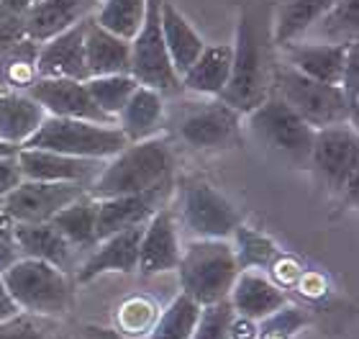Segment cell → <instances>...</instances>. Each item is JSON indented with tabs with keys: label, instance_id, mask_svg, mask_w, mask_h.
<instances>
[{
	"label": "cell",
	"instance_id": "obj_42",
	"mask_svg": "<svg viewBox=\"0 0 359 339\" xmlns=\"http://www.w3.org/2000/svg\"><path fill=\"white\" fill-rule=\"evenodd\" d=\"M21 18H0V49L8 44H13V41H18V39H23Z\"/></svg>",
	"mask_w": 359,
	"mask_h": 339
},
{
	"label": "cell",
	"instance_id": "obj_18",
	"mask_svg": "<svg viewBox=\"0 0 359 339\" xmlns=\"http://www.w3.org/2000/svg\"><path fill=\"white\" fill-rule=\"evenodd\" d=\"M352 44H326V41H313V39H292V41L277 44V49H280V60L285 65H290L318 83L339 85Z\"/></svg>",
	"mask_w": 359,
	"mask_h": 339
},
{
	"label": "cell",
	"instance_id": "obj_7",
	"mask_svg": "<svg viewBox=\"0 0 359 339\" xmlns=\"http://www.w3.org/2000/svg\"><path fill=\"white\" fill-rule=\"evenodd\" d=\"M182 103V111L175 116L172 131L180 142L195 152L231 149L241 139V116L229 108L224 100L203 98Z\"/></svg>",
	"mask_w": 359,
	"mask_h": 339
},
{
	"label": "cell",
	"instance_id": "obj_20",
	"mask_svg": "<svg viewBox=\"0 0 359 339\" xmlns=\"http://www.w3.org/2000/svg\"><path fill=\"white\" fill-rule=\"evenodd\" d=\"M95 6L97 0H34L21 18L23 36L41 44L93 15Z\"/></svg>",
	"mask_w": 359,
	"mask_h": 339
},
{
	"label": "cell",
	"instance_id": "obj_41",
	"mask_svg": "<svg viewBox=\"0 0 359 339\" xmlns=\"http://www.w3.org/2000/svg\"><path fill=\"white\" fill-rule=\"evenodd\" d=\"M21 180H23V175H21V165H18V154L0 157V201H3Z\"/></svg>",
	"mask_w": 359,
	"mask_h": 339
},
{
	"label": "cell",
	"instance_id": "obj_44",
	"mask_svg": "<svg viewBox=\"0 0 359 339\" xmlns=\"http://www.w3.org/2000/svg\"><path fill=\"white\" fill-rule=\"evenodd\" d=\"M13 314H18V306H15V301L11 298V293H8L6 283L0 278V321H6V319L13 317Z\"/></svg>",
	"mask_w": 359,
	"mask_h": 339
},
{
	"label": "cell",
	"instance_id": "obj_4",
	"mask_svg": "<svg viewBox=\"0 0 359 339\" xmlns=\"http://www.w3.org/2000/svg\"><path fill=\"white\" fill-rule=\"evenodd\" d=\"M272 95L292 108L311 128H326L337 124H354L346 98L339 85L318 83L313 77L303 75L295 67L275 62L272 72ZM357 126V124H354Z\"/></svg>",
	"mask_w": 359,
	"mask_h": 339
},
{
	"label": "cell",
	"instance_id": "obj_36",
	"mask_svg": "<svg viewBox=\"0 0 359 339\" xmlns=\"http://www.w3.org/2000/svg\"><path fill=\"white\" fill-rule=\"evenodd\" d=\"M306 324V311L285 303L283 309H277L275 314L257 321V339H292Z\"/></svg>",
	"mask_w": 359,
	"mask_h": 339
},
{
	"label": "cell",
	"instance_id": "obj_16",
	"mask_svg": "<svg viewBox=\"0 0 359 339\" xmlns=\"http://www.w3.org/2000/svg\"><path fill=\"white\" fill-rule=\"evenodd\" d=\"M170 190H172V182L144 190V193H131V196L97 198V239L147 224L162 206H167Z\"/></svg>",
	"mask_w": 359,
	"mask_h": 339
},
{
	"label": "cell",
	"instance_id": "obj_23",
	"mask_svg": "<svg viewBox=\"0 0 359 339\" xmlns=\"http://www.w3.org/2000/svg\"><path fill=\"white\" fill-rule=\"evenodd\" d=\"M229 303L236 317H247L262 321L264 317L275 314L287 303V295L275 280L262 275L259 270H241L236 275L229 293Z\"/></svg>",
	"mask_w": 359,
	"mask_h": 339
},
{
	"label": "cell",
	"instance_id": "obj_27",
	"mask_svg": "<svg viewBox=\"0 0 359 339\" xmlns=\"http://www.w3.org/2000/svg\"><path fill=\"white\" fill-rule=\"evenodd\" d=\"M159 18H162V36H165L170 62H172L175 72L182 75L198 60V54L203 52L205 41L193 29V23L187 21L170 0H162V13H159Z\"/></svg>",
	"mask_w": 359,
	"mask_h": 339
},
{
	"label": "cell",
	"instance_id": "obj_29",
	"mask_svg": "<svg viewBox=\"0 0 359 339\" xmlns=\"http://www.w3.org/2000/svg\"><path fill=\"white\" fill-rule=\"evenodd\" d=\"M52 224L67 237V241L77 252L83 249L90 252L97 241V198L83 193L72 204L65 206L52 219Z\"/></svg>",
	"mask_w": 359,
	"mask_h": 339
},
{
	"label": "cell",
	"instance_id": "obj_33",
	"mask_svg": "<svg viewBox=\"0 0 359 339\" xmlns=\"http://www.w3.org/2000/svg\"><path fill=\"white\" fill-rule=\"evenodd\" d=\"M144 15H147V0H100V8H95L93 18L103 29L131 41L136 31L142 29Z\"/></svg>",
	"mask_w": 359,
	"mask_h": 339
},
{
	"label": "cell",
	"instance_id": "obj_2",
	"mask_svg": "<svg viewBox=\"0 0 359 339\" xmlns=\"http://www.w3.org/2000/svg\"><path fill=\"white\" fill-rule=\"evenodd\" d=\"M175 152L167 136H151L144 142H128L118 154L105 159L88 193L93 198L131 196L172 182Z\"/></svg>",
	"mask_w": 359,
	"mask_h": 339
},
{
	"label": "cell",
	"instance_id": "obj_24",
	"mask_svg": "<svg viewBox=\"0 0 359 339\" xmlns=\"http://www.w3.org/2000/svg\"><path fill=\"white\" fill-rule=\"evenodd\" d=\"M85 65H88V77L128 72L131 69V41L103 29L90 15L85 21Z\"/></svg>",
	"mask_w": 359,
	"mask_h": 339
},
{
	"label": "cell",
	"instance_id": "obj_6",
	"mask_svg": "<svg viewBox=\"0 0 359 339\" xmlns=\"http://www.w3.org/2000/svg\"><path fill=\"white\" fill-rule=\"evenodd\" d=\"M126 144V136L121 134V128L116 124L46 116L44 124L36 128V134L31 136L23 147L62 152V154H72V157L111 159Z\"/></svg>",
	"mask_w": 359,
	"mask_h": 339
},
{
	"label": "cell",
	"instance_id": "obj_19",
	"mask_svg": "<svg viewBox=\"0 0 359 339\" xmlns=\"http://www.w3.org/2000/svg\"><path fill=\"white\" fill-rule=\"evenodd\" d=\"M90 18V15H88ZM39 44L36 75L52 80H88L85 65V21Z\"/></svg>",
	"mask_w": 359,
	"mask_h": 339
},
{
	"label": "cell",
	"instance_id": "obj_43",
	"mask_svg": "<svg viewBox=\"0 0 359 339\" xmlns=\"http://www.w3.org/2000/svg\"><path fill=\"white\" fill-rule=\"evenodd\" d=\"M34 0H0V18H21Z\"/></svg>",
	"mask_w": 359,
	"mask_h": 339
},
{
	"label": "cell",
	"instance_id": "obj_45",
	"mask_svg": "<svg viewBox=\"0 0 359 339\" xmlns=\"http://www.w3.org/2000/svg\"><path fill=\"white\" fill-rule=\"evenodd\" d=\"M11 154H18V147H13V144H6V142H0V157H11Z\"/></svg>",
	"mask_w": 359,
	"mask_h": 339
},
{
	"label": "cell",
	"instance_id": "obj_22",
	"mask_svg": "<svg viewBox=\"0 0 359 339\" xmlns=\"http://www.w3.org/2000/svg\"><path fill=\"white\" fill-rule=\"evenodd\" d=\"M167 124V103L159 91H151L147 85H139L126 106L116 116V126L126 142H144L151 136H159Z\"/></svg>",
	"mask_w": 359,
	"mask_h": 339
},
{
	"label": "cell",
	"instance_id": "obj_9",
	"mask_svg": "<svg viewBox=\"0 0 359 339\" xmlns=\"http://www.w3.org/2000/svg\"><path fill=\"white\" fill-rule=\"evenodd\" d=\"M159 13H162V0H147V15H144L142 29L131 39V69L128 72L136 77L139 85L159 91L167 98L182 91V85L167 54Z\"/></svg>",
	"mask_w": 359,
	"mask_h": 339
},
{
	"label": "cell",
	"instance_id": "obj_32",
	"mask_svg": "<svg viewBox=\"0 0 359 339\" xmlns=\"http://www.w3.org/2000/svg\"><path fill=\"white\" fill-rule=\"evenodd\" d=\"M229 239H233L231 247H233V255H236L239 270H267L269 265L280 257V252H283L272 237H267L259 229H252L244 221L233 229V234Z\"/></svg>",
	"mask_w": 359,
	"mask_h": 339
},
{
	"label": "cell",
	"instance_id": "obj_17",
	"mask_svg": "<svg viewBox=\"0 0 359 339\" xmlns=\"http://www.w3.org/2000/svg\"><path fill=\"white\" fill-rule=\"evenodd\" d=\"M142 226H131L123 232L108 234L103 239L95 241V247L90 249L88 260L83 265H77L75 270V283H90L103 272H121V275H131L136 272V262H139V239H142Z\"/></svg>",
	"mask_w": 359,
	"mask_h": 339
},
{
	"label": "cell",
	"instance_id": "obj_8",
	"mask_svg": "<svg viewBox=\"0 0 359 339\" xmlns=\"http://www.w3.org/2000/svg\"><path fill=\"white\" fill-rule=\"evenodd\" d=\"M175 216L193 239H229L241 224L236 206L203 178H190L180 185Z\"/></svg>",
	"mask_w": 359,
	"mask_h": 339
},
{
	"label": "cell",
	"instance_id": "obj_3",
	"mask_svg": "<svg viewBox=\"0 0 359 339\" xmlns=\"http://www.w3.org/2000/svg\"><path fill=\"white\" fill-rule=\"evenodd\" d=\"M180 293L190 295L198 306L226 301L239 275L231 239H193L180 252Z\"/></svg>",
	"mask_w": 359,
	"mask_h": 339
},
{
	"label": "cell",
	"instance_id": "obj_39",
	"mask_svg": "<svg viewBox=\"0 0 359 339\" xmlns=\"http://www.w3.org/2000/svg\"><path fill=\"white\" fill-rule=\"evenodd\" d=\"M339 88L344 93L346 106H349V113H352V121L359 124V41H354V44L349 46Z\"/></svg>",
	"mask_w": 359,
	"mask_h": 339
},
{
	"label": "cell",
	"instance_id": "obj_14",
	"mask_svg": "<svg viewBox=\"0 0 359 339\" xmlns=\"http://www.w3.org/2000/svg\"><path fill=\"white\" fill-rule=\"evenodd\" d=\"M180 252H182V244H180L175 208L162 206L142 229L136 272L144 278H151L159 272L175 270L180 262Z\"/></svg>",
	"mask_w": 359,
	"mask_h": 339
},
{
	"label": "cell",
	"instance_id": "obj_13",
	"mask_svg": "<svg viewBox=\"0 0 359 339\" xmlns=\"http://www.w3.org/2000/svg\"><path fill=\"white\" fill-rule=\"evenodd\" d=\"M18 165H21L23 180H46V182H77L90 188L105 159L72 157L62 152L36 149V147H21L18 149Z\"/></svg>",
	"mask_w": 359,
	"mask_h": 339
},
{
	"label": "cell",
	"instance_id": "obj_26",
	"mask_svg": "<svg viewBox=\"0 0 359 339\" xmlns=\"http://www.w3.org/2000/svg\"><path fill=\"white\" fill-rule=\"evenodd\" d=\"M46 111L29 91H0V142L21 149L44 124Z\"/></svg>",
	"mask_w": 359,
	"mask_h": 339
},
{
	"label": "cell",
	"instance_id": "obj_1",
	"mask_svg": "<svg viewBox=\"0 0 359 339\" xmlns=\"http://www.w3.org/2000/svg\"><path fill=\"white\" fill-rule=\"evenodd\" d=\"M272 46V18L255 3H247L239 13L231 44V75L218 95V100H224L239 116L262 106L272 93V72L277 62Z\"/></svg>",
	"mask_w": 359,
	"mask_h": 339
},
{
	"label": "cell",
	"instance_id": "obj_35",
	"mask_svg": "<svg viewBox=\"0 0 359 339\" xmlns=\"http://www.w3.org/2000/svg\"><path fill=\"white\" fill-rule=\"evenodd\" d=\"M88 85L90 98L95 100V106L105 113L116 119L118 111L126 106V100L131 98V93L139 88L136 77L131 72H121V75H100V77H88L85 80Z\"/></svg>",
	"mask_w": 359,
	"mask_h": 339
},
{
	"label": "cell",
	"instance_id": "obj_40",
	"mask_svg": "<svg viewBox=\"0 0 359 339\" xmlns=\"http://www.w3.org/2000/svg\"><path fill=\"white\" fill-rule=\"evenodd\" d=\"M15 260H21V249H18V241H15V224L0 211V275Z\"/></svg>",
	"mask_w": 359,
	"mask_h": 339
},
{
	"label": "cell",
	"instance_id": "obj_31",
	"mask_svg": "<svg viewBox=\"0 0 359 339\" xmlns=\"http://www.w3.org/2000/svg\"><path fill=\"white\" fill-rule=\"evenodd\" d=\"M39 44L31 39H18L0 49V91H29L36 83Z\"/></svg>",
	"mask_w": 359,
	"mask_h": 339
},
{
	"label": "cell",
	"instance_id": "obj_46",
	"mask_svg": "<svg viewBox=\"0 0 359 339\" xmlns=\"http://www.w3.org/2000/svg\"><path fill=\"white\" fill-rule=\"evenodd\" d=\"M54 339H69V337H54Z\"/></svg>",
	"mask_w": 359,
	"mask_h": 339
},
{
	"label": "cell",
	"instance_id": "obj_30",
	"mask_svg": "<svg viewBox=\"0 0 359 339\" xmlns=\"http://www.w3.org/2000/svg\"><path fill=\"white\" fill-rule=\"evenodd\" d=\"M300 39H313L326 44L359 41V0H337Z\"/></svg>",
	"mask_w": 359,
	"mask_h": 339
},
{
	"label": "cell",
	"instance_id": "obj_25",
	"mask_svg": "<svg viewBox=\"0 0 359 339\" xmlns=\"http://www.w3.org/2000/svg\"><path fill=\"white\" fill-rule=\"evenodd\" d=\"M231 75V44H205L198 60L180 75L182 91L203 95V98H218Z\"/></svg>",
	"mask_w": 359,
	"mask_h": 339
},
{
	"label": "cell",
	"instance_id": "obj_11",
	"mask_svg": "<svg viewBox=\"0 0 359 339\" xmlns=\"http://www.w3.org/2000/svg\"><path fill=\"white\" fill-rule=\"evenodd\" d=\"M308 165L331 193H344L349 182L359 180V131L354 124L316 128Z\"/></svg>",
	"mask_w": 359,
	"mask_h": 339
},
{
	"label": "cell",
	"instance_id": "obj_12",
	"mask_svg": "<svg viewBox=\"0 0 359 339\" xmlns=\"http://www.w3.org/2000/svg\"><path fill=\"white\" fill-rule=\"evenodd\" d=\"M83 193L88 188L77 182L21 180L0 201V211L13 224H46Z\"/></svg>",
	"mask_w": 359,
	"mask_h": 339
},
{
	"label": "cell",
	"instance_id": "obj_10",
	"mask_svg": "<svg viewBox=\"0 0 359 339\" xmlns=\"http://www.w3.org/2000/svg\"><path fill=\"white\" fill-rule=\"evenodd\" d=\"M247 124L252 134L267 147L277 152L280 157L290 159V162H308L311 157V147H313L316 128H311L298 113L287 108L283 100L269 93V98L262 106L247 113Z\"/></svg>",
	"mask_w": 359,
	"mask_h": 339
},
{
	"label": "cell",
	"instance_id": "obj_15",
	"mask_svg": "<svg viewBox=\"0 0 359 339\" xmlns=\"http://www.w3.org/2000/svg\"><path fill=\"white\" fill-rule=\"evenodd\" d=\"M29 95L44 108L46 116L57 119H83L95 124H116V119L105 116L90 98L85 80H52V77H36V83L29 88Z\"/></svg>",
	"mask_w": 359,
	"mask_h": 339
},
{
	"label": "cell",
	"instance_id": "obj_28",
	"mask_svg": "<svg viewBox=\"0 0 359 339\" xmlns=\"http://www.w3.org/2000/svg\"><path fill=\"white\" fill-rule=\"evenodd\" d=\"M337 0H277V13L272 18V41H275V46L306 36V31Z\"/></svg>",
	"mask_w": 359,
	"mask_h": 339
},
{
	"label": "cell",
	"instance_id": "obj_21",
	"mask_svg": "<svg viewBox=\"0 0 359 339\" xmlns=\"http://www.w3.org/2000/svg\"><path fill=\"white\" fill-rule=\"evenodd\" d=\"M15 241L21 249V257L41 260L54 267H60L67 275L77 270V249L67 241V237L52 224H15Z\"/></svg>",
	"mask_w": 359,
	"mask_h": 339
},
{
	"label": "cell",
	"instance_id": "obj_38",
	"mask_svg": "<svg viewBox=\"0 0 359 339\" xmlns=\"http://www.w3.org/2000/svg\"><path fill=\"white\" fill-rule=\"evenodd\" d=\"M49 319L18 311L6 321H0V339H52L49 337Z\"/></svg>",
	"mask_w": 359,
	"mask_h": 339
},
{
	"label": "cell",
	"instance_id": "obj_37",
	"mask_svg": "<svg viewBox=\"0 0 359 339\" xmlns=\"http://www.w3.org/2000/svg\"><path fill=\"white\" fill-rule=\"evenodd\" d=\"M231 319H233V309L231 303H229V298L210 303V306H201V317H198V324H195L190 339H226Z\"/></svg>",
	"mask_w": 359,
	"mask_h": 339
},
{
	"label": "cell",
	"instance_id": "obj_5",
	"mask_svg": "<svg viewBox=\"0 0 359 339\" xmlns=\"http://www.w3.org/2000/svg\"><path fill=\"white\" fill-rule=\"evenodd\" d=\"M0 278L18 311L52 319L62 317L72 306V275L49 262L21 257Z\"/></svg>",
	"mask_w": 359,
	"mask_h": 339
},
{
	"label": "cell",
	"instance_id": "obj_34",
	"mask_svg": "<svg viewBox=\"0 0 359 339\" xmlns=\"http://www.w3.org/2000/svg\"><path fill=\"white\" fill-rule=\"evenodd\" d=\"M201 317V306L185 293H177L172 303L157 317L149 339H190Z\"/></svg>",
	"mask_w": 359,
	"mask_h": 339
}]
</instances>
